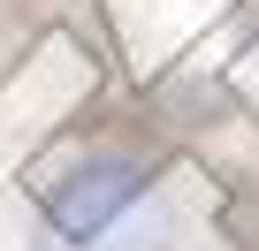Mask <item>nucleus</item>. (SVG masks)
Instances as JSON below:
<instances>
[{
  "label": "nucleus",
  "instance_id": "obj_1",
  "mask_svg": "<svg viewBox=\"0 0 259 251\" xmlns=\"http://www.w3.org/2000/svg\"><path fill=\"white\" fill-rule=\"evenodd\" d=\"M145 190V160L138 153H84L46 183V228L61 243H99Z\"/></svg>",
  "mask_w": 259,
  "mask_h": 251
}]
</instances>
